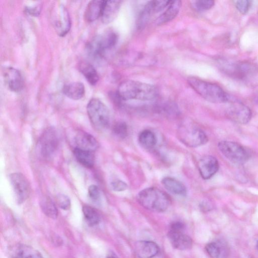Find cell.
Returning a JSON list of instances; mask_svg holds the SVG:
<instances>
[{"label": "cell", "mask_w": 258, "mask_h": 258, "mask_svg": "<svg viewBox=\"0 0 258 258\" xmlns=\"http://www.w3.org/2000/svg\"><path fill=\"white\" fill-rule=\"evenodd\" d=\"M53 24L56 32L62 37L66 36L70 31L72 26L70 14L66 7L60 4L54 10Z\"/></svg>", "instance_id": "cell-10"}, {"label": "cell", "mask_w": 258, "mask_h": 258, "mask_svg": "<svg viewBox=\"0 0 258 258\" xmlns=\"http://www.w3.org/2000/svg\"><path fill=\"white\" fill-rule=\"evenodd\" d=\"M235 6L238 11L242 14L248 13L250 8V2L247 0H240L234 2Z\"/></svg>", "instance_id": "cell-34"}, {"label": "cell", "mask_w": 258, "mask_h": 258, "mask_svg": "<svg viewBox=\"0 0 258 258\" xmlns=\"http://www.w3.org/2000/svg\"><path fill=\"white\" fill-rule=\"evenodd\" d=\"M190 86L207 101L215 104L230 102L229 96L219 86L196 77L188 78Z\"/></svg>", "instance_id": "cell-3"}, {"label": "cell", "mask_w": 258, "mask_h": 258, "mask_svg": "<svg viewBox=\"0 0 258 258\" xmlns=\"http://www.w3.org/2000/svg\"><path fill=\"white\" fill-rule=\"evenodd\" d=\"M40 207L45 215L48 217L56 219L58 216L57 208L51 199L47 196H43L40 202Z\"/></svg>", "instance_id": "cell-25"}, {"label": "cell", "mask_w": 258, "mask_h": 258, "mask_svg": "<svg viewBox=\"0 0 258 258\" xmlns=\"http://www.w3.org/2000/svg\"><path fill=\"white\" fill-rule=\"evenodd\" d=\"M114 135L119 139H124L128 136V128L126 124L122 122H116L112 128Z\"/></svg>", "instance_id": "cell-30"}, {"label": "cell", "mask_w": 258, "mask_h": 258, "mask_svg": "<svg viewBox=\"0 0 258 258\" xmlns=\"http://www.w3.org/2000/svg\"><path fill=\"white\" fill-rule=\"evenodd\" d=\"M138 142L143 148L146 149H151L156 146L157 138L152 132L150 130H145L140 134Z\"/></svg>", "instance_id": "cell-26"}, {"label": "cell", "mask_w": 258, "mask_h": 258, "mask_svg": "<svg viewBox=\"0 0 258 258\" xmlns=\"http://www.w3.org/2000/svg\"><path fill=\"white\" fill-rule=\"evenodd\" d=\"M256 248H257V250L258 251V242H256Z\"/></svg>", "instance_id": "cell-39"}, {"label": "cell", "mask_w": 258, "mask_h": 258, "mask_svg": "<svg viewBox=\"0 0 258 258\" xmlns=\"http://www.w3.org/2000/svg\"><path fill=\"white\" fill-rule=\"evenodd\" d=\"M5 82L8 88L12 92H20L24 86V82L20 72L15 68H9L4 72Z\"/></svg>", "instance_id": "cell-13"}, {"label": "cell", "mask_w": 258, "mask_h": 258, "mask_svg": "<svg viewBox=\"0 0 258 258\" xmlns=\"http://www.w3.org/2000/svg\"><path fill=\"white\" fill-rule=\"evenodd\" d=\"M78 162L87 168H92L95 163L94 152L83 150L76 148L74 150Z\"/></svg>", "instance_id": "cell-24"}, {"label": "cell", "mask_w": 258, "mask_h": 258, "mask_svg": "<svg viewBox=\"0 0 258 258\" xmlns=\"http://www.w3.org/2000/svg\"><path fill=\"white\" fill-rule=\"evenodd\" d=\"M138 200L142 207L156 212H166L171 203L170 197L165 192L154 187L140 191L138 196Z\"/></svg>", "instance_id": "cell-2"}, {"label": "cell", "mask_w": 258, "mask_h": 258, "mask_svg": "<svg viewBox=\"0 0 258 258\" xmlns=\"http://www.w3.org/2000/svg\"><path fill=\"white\" fill-rule=\"evenodd\" d=\"M16 200L19 204L25 202L29 198L31 192L30 184L26 177L20 172H15L10 175Z\"/></svg>", "instance_id": "cell-9"}, {"label": "cell", "mask_w": 258, "mask_h": 258, "mask_svg": "<svg viewBox=\"0 0 258 258\" xmlns=\"http://www.w3.org/2000/svg\"><path fill=\"white\" fill-rule=\"evenodd\" d=\"M104 1L95 0L90 2L86 8L84 17L88 22H92L100 18H101Z\"/></svg>", "instance_id": "cell-19"}, {"label": "cell", "mask_w": 258, "mask_h": 258, "mask_svg": "<svg viewBox=\"0 0 258 258\" xmlns=\"http://www.w3.org/2000/svg\"><path fill=\"white\" fill-rule=\"evenodd\" d=\"M226 114L231 120L241 124H247L252 118L250 108L238 101L231 102L226 110Z\"/></svg>", "instance_id": "cell-11"}, {"label": "cell", "mask_w": 258, "mask_h": 258, "mask_svg": "<svg viewBox=\"0 0 258 258\" xmlns=\"http://www.w3.org/2000/svg\"><path fill=\"white\" fill-rule=\"evenodd\" d=\"M162 182L164 186L173 194L180 196L186 195V188L180 180L172 177H166Z\"/></svg>", "instance_id": "cell-20"}, {"label": "cell", "mask_w": 258, "mask_h": 258, "mask_svg": "<svg viewBox=\"0 0 258 258\" xmlns=\"http://www.w3.org/2000/svg\"><path fill=\"white\" fill-rule=\"evenodd\" d=\"M158 95L156 86L150 84L134 80L122 82L118 89L117 96L122 100L150 101Z\"/></svg>", "instance_id": "cell-1"}, {"label": "cell", "mask_w": 258, "mask_h": 258, "mask_svg": "<svg viewBox=\"0 0 258 258\" xmlns=\"http://www.w3.org/2000/svg\"><path fill=\"white\" fill-rule=\"evenodd\" d=\"M158 13L154 1L149 2L144 8L138 17L137 23L138 29H144L150 20L152 16Z\"/></svg>", "instance_id": "cell-23"}, {"label": "cell", "mask_w": 258, "mask_h": 258, "mask_svg": "<svg viewBox=\"0 0 258 258\" xmlns=\"http://www.w3.org/2000/svg\"><path fill=\"white\" fill-rule=\"evenodd\" d=\"M184 229V224L180 222H175L170 226V230L176 232H183Z\"/></svg>", "instance_id": "cell-37"}, {"label": "cell", "mask_w": 258, "mask_h": 258, "mask_svg": "<svg viewBox=\"0 0 258 258\" xmlns=\"http://www.w3.org/2000/svg\"><path fill=\"white\" fill-rule=\"evenodd\" d=\"M75 142L77 148L92 152H95L99 147L96 139L84 132H78L75 137Z\"/></svg>", "instance_id": "cell-16"}, {"label": "cell", "mask_w": 258, "mask_h": 258, "mask_svg": "<svg viewBox=\"0 0 258 258\" xmlns=\"http://www.w3.org/2000/svg\"><path fill=\"white\" fill-rule=\"evenodd\" d=\"M120 1H104L101 19L103 23L108 24L117 16L122 4Z\"/></svg>", "instance_id": "cell-18"}, {"label": "cell", "mask_w": 258, "mask_h": 258, "mask_svg": "<svg viewBox=\"0 0 258 258\" xmlns=\"http://www.w3.org/2000/svg\"><path fill=\"white\" fill-rule=\"evenodd\" d=\"M56 202L58 206L64 210H68L71 207V201L69 197L64 194L56 196Z\"/></svg>", "instance_id": "cell-32"}, {"label": "cell", "mask_w": 258, "mask_h": 258, "mask_svg": "<svg viewBox=\"0 0 258 258\" xmlns=\"http://www.w3.org/2000/svg\"><path fill=\"white\" fill-rule=\"evenodd\" d=\"M218 147L222 154L234 163L244 164L250 158L247 150L238 144L223 141L219 143Z\"/></svg>", "instance_id": "cell-7"}, {"label": "cell", "mask_w": 258, "mask_h": 258, "mask_svg": "<svg viewBox=\"0 0 258 258\" xmlns=\"http://www.w3.org/2000/svg\"><path fill=\"white\" fill-rule=\"evenodd\" d=\"M168 238L174 248L181 250H188L192 248V240L188 235L183 233V232H176L170 230Z\"/></svg>", "instance_id": "cell-14"}, {"label": "cell", "mask_w": 258, "mask_h": 258, "mask_svg": "<svg viewBox=\"0 0 258 258\" xmlns=\"http://www.w3.org/2000/svg\"><path fill=\"white\" fill-rule=\"evenodd\" d=\"M88 196L90 199L94 202H97L100 199V192L99 188L94 184H92L88 189Z\"/></svg>", "instance_id": "cell-33"}, {"label": "cell", "mask_w": 258, "mask_h": 258, "mask_svg": "<svg viewBox=\"0 0 258 258\" xmlns=\"http://www.w3.org/2000/svg\"><path fill=\"white\" fill-rule=\"evenodd\" d=\"M208 254L213 258H221L226 254V250L220 242H212L206 247Z\"/></svg>", "instance_id": "cell-28"}, {"label": "cell", "mask_w": 258, "mask_h": 258, "mask_svg": "<svg viewBox=\"0 0 258 258\" xmlns=\"http://www.w3.org/2000/svg\"><path fill=\"white\" fill-rule=\"evenodd\" d=\"M59 144V138L56 129L48 128L40 136L38 142L42 156L45 158H50L57 150Z\"/></svg>", "instance_id": "cell-8"}, {"label": "cell", "mask_w": 258, "mask_h": 258, "mask_svg": "<svg viewBox=\"0 0 258 258\" xmlns=\"http://www.w3.org/2000/svg\"><path fill=\"white\" fill-rule=\"evenodd\" d=\"M26 12L28 14L34 17L39 16L41 8L40 5H35L32 6H27L25 8Z\"/></svg>", "instance_id": "cell-36"}, {"label": "cell", "mask_w": 258, "mask_h": 258, "mask_svg": "<svg viewBox=\"0 0 258 258\" xmlns=\"http://www.w3.org/2000/svg\"><path fill=\"white\" fill-rule=\"evenodd\" d=\"M135 251L139 258H152L158 254L160 248L154 242L142 240L136 243Z\"/></svg>", "instance_id": "cell-15"}, {"label": "cell", "mask_w": 258, "mask_h": 258, "mask_svg": "<svg viewBox=\"0 0 258 258\" xmlns=\"http://www.w3.org/2000/svg\"><path fill=\"white\" fill-rule=\"evenodd\" d=\"M181 6L180 1L170 2L166 10L156 20V24L160 26L172 21L178 14Z\"/></svg>", "instance_id": "cell-17"}, {"label": "cell", "mask_w": 258, "mask_h": 258, "mask_svg": "<svg viewBox=\"0 0 258 258\" xmlns=\"http://www.w3.org/2000/svg\"><path fill=\"white\" fill-rule=\"evenodd\" d=\"M106 258H119L114 252L110 251L107 254Z\"/></svg>", "instance_id": "cell-38"}, {"label": "cell", "mask_w": 258, "mask_h": 258, "mask_svg": "<svg viewBox=\"0 0 258 258\" xmlns=\"http://www.w3.org/2000/svg\"><path fill=\"white\" fill-rule=\"evenodd\" d=\"M110 186L112 190L116 192L124 190L128 188L126 182L120 180H114L110 183Z\"/></svg>", "instance_id": "cell-35"}, {"label": "cell", "mask_w": 258, "mask_h": 258, "mask_svg": "<svg viewBox=\"0 0 258 258\" xmlns=\"http://www.w3.org/2000/svg\"><path fill=\"white\" fill-rule=\"evenodd\" d=\"M177 136L182 143L189 148H198L206 144L208 141L202 129L190 123L180 125L177 132Z\"/></svg>", "instance_id": "cell-4"}, {"label": "cell", "mask_w": 258, "mask_h": 258, "mask_svg": "<svg viewBox=\"0 0 258 258\" xmlns=\"http://www.w3.org/2000/svg\"><path fill=\"white\" fill-rule=\"evenodd\" d=\"M219 168V162L218 160L212 156H204L198 163L200 174L204 180L212 178L218 172Z\"/></svg>", "instance_id": "cell-12"}, {"label": "cell", "mask_w": 258, "mask_h": 258, "mask_svg": "<svg viewBox=\"0 0 258 258\" xmlns=\"http://www.w3.org/2000/svg\"><path fill=\"white\" fill-rule=\"evenodd\" d=\"M214 2L212 0H198L192 2L194 8L200 12L210 10L214 6Z\"/></svg>", "instance_id": "cell-31"}, {"label": "cell", "mask_w": 258, "mask_h": 258, "mask_svg": "<svg viewBox=\"0 0 258 258\" xmlns=\"http://www.w3.org/2000/svg\"><path fill=\"white\" fill-rule=\"evenodd\" d=\"M62 92L68 98L77 100L84 96L85 88L84 84L81 82H72L64 86Z\"/></svg>", "instance_id": "cell-21"}, {"label": "cell", "mask_w": 258, "mask_h": 258, "mask_svg": "<svg viewBox=\"0 0 258 258\" xmlns=\"http://www.w3.org/2000/svg\"><path fill=\"white\" fill-rule=\"evenodd\" d=\"M78 70L87 81L95 86L99 80V76L93 66L87 61L82 60L78 64Z\"/></svg>", "instance_id": "cell-22"}, {"label": "cell", "mask_w": 258, "mask_h": 258, "mask_svg": "<svg viewBox=\"0 0 258 258\" xmlns=\"http://www.w3.org/2000/svg\"><path fill=\"white\" fill-rule=\"evenodd\" d=\"M118 40L117 34L112 30H108L94 37L87 45L89 54L98 58L104 56L108 50L113 48Z\"/></svg>", "instance_id": "cell-6"}, {"label": "cell", "mask_w": 258, "mask_h": 258, "mask_svg": "<svg viewBox=\"0 0 258 258\" xmlns=\"http://www.w3.org/2000/svg\"><path fill=\"white\" fill-rule=\"evenodd\" d=\"M87 112L93 126L102 131L110 125V115L108 108L101 100L92 98L88 103Z\"/></svg>", "instance_id": "cell-5"}, {"label": "cell", "mask_w": 258, "mask_h": 258, "mask_svg": "<svg viewBox=\"0 0 258 258\" xmlns=\"http://www.w3.org/2000/svg\"><path fill=\"white\" fill-rule=\"evenodd\" d=\"M83 213L85 220L90 226H94L98 224L100 218L98 211L94 208L86 206L83 207Z\"/></svg>", "instance_id": "cell-27"}, {"label": "cell", "mask_w": 258, "mask_h": 258, "mask_svg": "<svg viewBox=\"0 0 258 258\" xmlns=\"http://www.w3.org/2000/svg\"><path fill=\"white\" fill-rule=\"evenodd\" d=\"M18 258H42L40 254L36 249L28 246H21L18 250Z\"/></svg>", "instance_id": "cell-29"}]
</instances>
